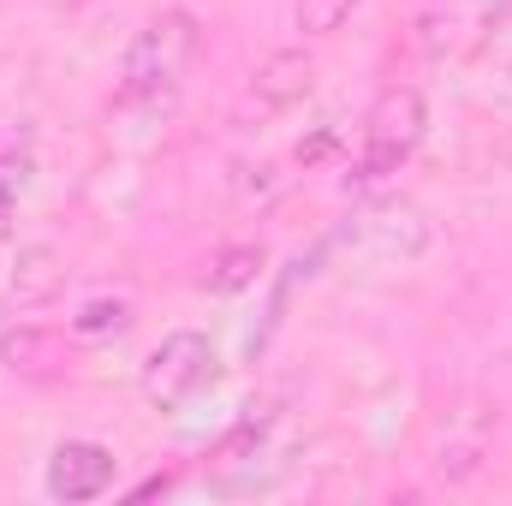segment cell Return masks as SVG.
Listing matches in <instances>:
<instances>
[{"mask_svg": "<svg viewBox=\"0 0 512 506\" xmlns=\"http://www.w3.org/2000/svg\"><path fill=\"white\" fill-rule=\"evenodd\" d=\"M60 292H66V256L54 245H18V256L6 262V280H0L6 310H42Z\"/></svg>", "mask_w": 512, "mask_h": 506, "instance_id": "5b68a950", "label": "cell"}, {"mask_svg": "<svg viewBox=\"0 0 512 506\" xmlns=\"http://www.w3.org/2000/svg\"><path fill=\"white\" fill-rule=\"evenodd\" d=\"M203 54V24L185 12V6H167L155 12L137 36L126 42V60H120V78H114V102L126 114H149V108H167L191 66Z\"/></svg>", "mask_w": 512, "mask_h": 506, "instance_id": "6da1fadb", "label": "cell"}, {"mask_svg": "<svg viewBox=\"0 0 512 506\" xmlns=\"http://www.w3.org/2000/svg\"><path fill=\"white\" fill-rule=\"evenodd\" d=\"M131 322H137V304L126 292H90L72 316H66V334L84 340V346H102V340H120Z\"/></svg>", "mask_w": 512, "mask_h": 506, "instance_id": "52a82bcc", "label": "cell"}, {"mask_svg": "<svg viewBox=\"0 0 512 506\" xmlns=\"http://www.w3.org/2000/svg\"><path fill=\"white\" fill-rule=\"evenodd\" d=\"M310 78H316L310 54H298V48H280V54H268V66L256 72L251 102L262 108V114H280V108H292V102H304V96H310Z\"/></svg>", "mask_w": 512, "mask_h": 506, "instance_id": "8992f818", "label": "cell"}, {"mask_svg": "<svg viewBox=\"0 0 512 506\" xmlns=\"http://www.w3.org/2000/svg\"><path fill=\"white\" fill-rule=\"evenodd\" d=\"M30 185V131L0 120V233L12 227V209Z\"/></svg>", "mask_w": 512, "mask_h": 506, "instance_id": "ba28073f", "label": "cell"}, {"mask_svg": "<svg viewBox=\"0 0 512 506\" xmlns=\"http://www.w3.org/2000/svg\"><path fill=\"white\" fill-rule=\"evenodd\" d=\"M262 245H233V251H221L215 262H209V274H203V286L209 292H245V286H256V274H262Z\"/></svg>", "mask_w": 512, "mask_h": 506, "instance_id": "30bf717a", "label": "cell"}, {"mask_svg": "<svg viewBox=\"0 0 512 506\" xmlns=\"http://www.w3.org/2000/svg\"><path fill=\"white\" fill-rule=\"evenodd\" d=\"M0 364L18 370V376H54L60 340L42 334V328H6V334H0Z\"/></svg>", "mask_w": 512, "mask_h": 506, "instance_id": "9c48e42d", "label": "cell"}, {"mask_svg": "<svg viewBox=\"0 0 512 506\" xmlns=\"http://www.w3.org/2000/svg\"><path fill=\"white\" fill-rule=\"evenodd\" d=\"M352 12H358V0H298V30L304 36H334V30H346Z\"/></svg>", "mask_w": 512, "mask_h": 506, "instance_id": "8fae6325", "label": "cell"}, {"mask_svg": "<svg viewBox=\"0 0 512 506\" xmlns=\"http://www.w3.org/2000/svg\"><path fill=\"white\" fill-rule=\"evenodd\" d=\"M215 370H221V358H215L209 334L173 328V334L143 358V399H149L155 411H185V405L215 381Z\"/></svg>", "mask_w": 512, "mask_h": 506, "instance_id": "3957f363", "label": "cell"}, {"mask_svg": "<svg viewBox=\"0 0 512 506\" xmlns=\"http://www.w3.org/2000/svg\"><path fill=\"white\" fill-rule=\"evenodd\" d=\"M423 131H429L423 90H411V84H387L382 96H376V108L364 114V143H358V167H352V179H358V185H382L387 173H399V167L417 155Z\"/></svg>", "mask_w": 512, "mask_h": 506, "instance_id": "7a4b0ae2", "label": "cell"}, {"mask_svg": "<svg viewBox=\"0 0 512 506\" xmlns=\"http://www.w3.org/2000/svg\"><path fill=\"white\" fill-rule=\"evenodd\" d=\"M120 477V459L102 441H60L48 453V495L54 501H96Z\"/></svg>", "mask_w": 512, "mask_h": 506, "instance_id": "277c9868", "label": "cell"}]
</instances>
